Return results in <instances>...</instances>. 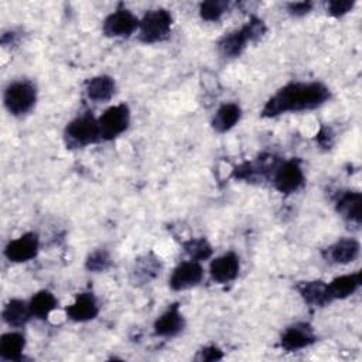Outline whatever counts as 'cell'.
I'll return each mask as SVG.
<instances>
[{"label": "cell", "mask_w": 362, "mask_h": 362, "mask_svg": "<svg viewBox=\"0 0 362 362\" xmlns=\"http://www.w3.org/2000/svg\"><path fill=\"white\" fill-rule=\"evenodd\" d=\"M65 314L71 321H75V322L92 321L99 314L98 300L89 291L79 293V294H76L72 304H69L65 308Z\"/></svg>", "instance_id": "obj_12"}, {"label": "cell", "mask_w": 362, "mask_h": 362, "mask_svg": "<svg viewBox=\"0 0 362 362\" xmlns=\"http://www.w3.org/2000/svg\"><path fill=\"white\" fill-rule=\"evenodd\" d=\"M112 264V259L107 250L105 249H96L93 250L85 260V267L89 272H95V273H100L105 272L110 267Z\"/></svg>", "instance_id": "obj_27"}, {"label": "cell", "mask_w": 362, "mask_h": 362, "mask_svg": "<svg viewBox=\"0 0 362 362\" xmlns=\"http://www.w3.org/2000/svg\"><path fill=\"white\" fill-rule=\"evenodd\" d=\"M64 140L68 148H82L98 143L100 139L98 117L85 112L74 117L64 130Z\"/></svg>", "instance_id": "obj_2"}, {"label": "cell", "mask_w": 362, "mask_h": 362, "mask_svg": "<svg viewBox=\"0 0 362 362\" xmlns=\"http://www.w3.org/2000/svg\"><path fill=\"white\" fill-rule=\"evenodd\" d=\"M361 208L362 195L359 191H344L338 195L335 201V211L345 221L359 225L361 223Z\"/></svg>", "instance_id": "obj_16"}, {"label": "cell", "mask_w": 362, "mask_h": 362, "mask_svg": "<svg viewBox=\"0 0 362 362\" xmlns=\"http://www.w3.org/2000/svg\"><path fill=\"white\" fill-rule=\"evenodd\" d=\"M40 250V238L35 232H25L10 240L4 247V256L13 263H24L34 259Z\"/></svg>", "instance_id": "obj_8"}, {"label": "cell", "mask_w": 362, "mask_h": 362, "mask_svg": "<svg viewBox=\"0 0 362 362\" xmlns=\"http://www.w3.org/2000/svg\"><path fill=\"white\" fill-rule=\"evenodd\" d=\"M173 16L165 8H153L140 18L137 37L143 44H154L167 40L171 34Z\"/></svg>", "instance_id": "obj_3"}, {"label": "cell", "mask_w": 362, "mask_h": 362, "mask_svg": "<svg viewBox=\"0 0 362 362\" xmlns=\"http://www.w3.org/2000/svg\"><path fill=\"white\" fill-rule=\"evenodd\" d=\"M130 109L126 103H117L113 106H109L99 117V132L102 140H113L123 134L130 124Z\"/></svg>", "instance_id": "obj_5"}, {"label": "cell", "mask_w": 362, "mask_h": 362, "mask_svg": "<svg viewBox=\"0 0 362 362\" xmlns=\"http://www.w3.org/2000/svg\"><path fill=\"white\" fill-rule=\"evenodd\" d=\"M25 337L18 331H8L0 338V358L3 361H21Z\"/></svg>", "instance_id": "obj_22"}, {"label": "cell", "mask_w": 362, "mask_h": 362, "mask_svg": "<svg viewBox=\"0 0 362 362\" xmlns=\"http://www.w3.org/2000/svg\"><path fill=\"white\" fill-rule=\"evenodd\" d=\"M28 305L33 318L47 320L58 307V300L49 290H40L30 298Z\"/></svg>", "instance_id": "obj_24"}, {"label": "cell", "mask_w": 362, "mask_h": 362, "mask_svg": "<svg viewBox=\"0 0 362 362\" xmlns=\"http://www.w3.org/2000/svg\"><path fill=\"white\" fill-rule=\"evenodd\" d=\"M37 102V88L27 79L14 81L7 85L3 95L4 107L13 116H24L33 110Z\"/></svg>", "instance_id": "obj_4"}, {"label": "cell", "mask_w": 362, "mask_h": 362, "mask_svg": "<svg viewBox=\"0 0 362 362\" xmlns=\"http://www.w3.org/2000/svg\"><path fill=\"white\" fill-rule=\"evenodd\" d=\"M185 327V318L180 310V305L171 304L156 321H154V334L157 337L171 338L178 335Z\"/></svg>", "instance_id": "obj_15"}, {"label": "cell", "mask_w": 362, "mask_h": 362, "mask_svg": "<svg viewBox=\"0 0 362 362\" xmlns=\"http://www.w3.org/2000/svg\"><path fill=\"white\" fill-rule=\"evenodd\" d=\"M313 6V1H293L287 4V11L294 17H303L311 11Z\"/></svg>", "instance_id": "obj_30"}, {"label": "cell", "mask_w": 362, "mask_h": 362, "mask_svg": "<svg viewBox=\"0 0 362 362\" xmlns=\"http://www.w3.org/2000/svg\"><path fill=\"white\" fill-rule=\"evenodd\" d=\"M242 117V109L238 103H233V102H228V103H223L221 105L214 117H212V127L215 132L218 133H226L229 132L230 129H233L239 120Z\"/></svg>", "instance_id": "obj_19"}, {"label": "cell", "mask_w": 362, "mask_h": 362, "mask_svg": "<svg viewBox=\"0 0 362 362\" xmlns=\"http://www.w3.org/2000/svg\"><path fill=\"white\" fill-rule=\"evenodd\" d=\"M247 42H252V40L246 27L242 25L239 30L226 33L219 38L218 51L225 58H236L245 51Z\"/></svg>", "instance_id": "obj_17"}, {"label": "cell", "mask_w": 362, "mask_h": 362, "mask_svg": "<svg viewBox=\"0 0 362 362\" xmlns=\"http://www.w3.org/2000/svg\"><path fill=\"white\" fill-rule=\"evenodd\" d=\"M361 284H362V273L359 270L334 277L329 283H327V296L329 303L351 297L354 293L358 291Z\"/></svg>", "instance_id": "obj_14"}, {"label": "cell", "mask_w": 362, "mask_h": 362, "mask_svg": "<svg viewBox=\"0 0 362 362\" xmlns=\"http://www.w3.org/2000/svg\"><path fill=\"white\" fill-rule=\"evenodd\" d=\"M317 341L314 329L307 322H296L287 327L280 337V346L287 352H296L313 345Z\"/></svg>", "instance_id": "obj_10"}, {"label": "cell", "mask_w": 362, "mask_h": 362, "mask_svg": "<svg viewBox=\"0 0 362 362\" xmlns=\"http://www.w3.org/2000/svg\"><path fill=\"white\" fill-rule=\"evenodd\" d=\"M140 18H137L130 10L120 7L112 11L102 23V31L109 38H127L137 33Z\"/></svg>", "instance_id": "obj_7"}, {"label": "cell", "mask_w": 362, "mask_h": 362, "mask_svg": "<svg viewBox=\"0 0 362 362\" xmlns=\"http://www.w3.org/2000/svg\"><path fill=\"white\" fill-rule=\"evenodd\" d=\"M204 279V267L197 260L181 262L171 273L168 279V286L174 291H182L192 288L201 283Z\"/></svg>", "instance_id": "obj_9"}, {"label": "cell", "mask_w": 362, "mask_h": 362, "mask_svg": "<svg viewBox=\"0 0 362 362\" xmlns=\"http://www.w3.org/2000/svg\"><path fill=\"white\" fill-rule=\"evenodd\" d=\"M274 188L284 194H294L304 185V173L297 160H287L277 164L272 174Z\"/></svg>", "instance_id": "obj_6"}, {"label": "cell", "mask_w": 362, "mask_h": 362, "mask_svg": "<svg viewBox=\"0 0 362 362\" xmlns=\"http://www.w3.org/2000/svg\"><path fill=\"white\" fill-rule=\"evenodd\" d=\"M354 6V0H331L327 3V13L332 17H342L348 14Z\"/></svg>", "instance_id": "obj_28"}, {"label": "cell", "mask_w": 362, "mask_h": 362, "mask_svg": "<svg viewBox=\"0 0 362 362\" xmlns=\"http://www.w3.org/2000/svg\"><path fill=\"white\" fill-rule=\"evenodd\" d=\"M229 3L221 0H209L199 4V16L205 21H218L228 11Z\"/></svg>", "instance_id": "obj_26"}, {"label": "cell", "mask_w": 362, "mask_h": 362, "mask_svg": "<svg viewBox=\"0 0 362 362\" xmlns=\"http://www.w3.org/2000/svg\"><path fill=\"white\" fill-rule=\"evenodd\" d=\"M184 252L188 255L191 260L202 262L211 257L212 246L205 238H192L182 243Z\"/></svg>", "instance_id": "obj_25"}, {"label": "cell", "mask_w": 362, "mask_h": 362, "mask_svg": "<svg viewBox=\"0 0 362 362\" xmlns=\"http://www.w3.org/2000/svg\"><path fill=\"white\" fill-rule=\"evenodd\" d=\"M116 92V82L109 75H96L89 78L85 83V93L88 99L102 103L109 102Z\"/></svg>", "instance_id": "obj_18"}, {"label": "cell", "mask_w": 362, "mask_h": 362, "mask_svg": "<svg viewBox=\"0 0 362 362\" xmlns=\"http://www.w3.org/2000/svg\"><path fill=\"white\" fill-rule=\"evenodd\" d=\"M239 270L240 262L235 252H226L209 263V276L218 284H225L235 280L239 274Z\"/></svg>", "instance_id": "obj_11"}, {"label": "cell", "mask_w": 362, "mask_h": 362, "mask_svg": "<svg viewBox=\"0 0 362 362\" xmlns=\"http://www.w3.org/2000/svg\"><path fill=\"white\" fill-rule=\"evenodd\" d=\"M329 96L331 92L322 82H290L267 99L262 116L270 119L288 112L313 110L322 106Z\"/></svg>", "instance_id": "obj_1"}, {"label": "cell", "mask_w": 362, "mask_h": 362, "mask_svg": "<svg viewBox=\"0 0 362 362\" xmlns=\"http://www.w3.org/2000/svg\"><path fill=\"white\" fill-rule=\"evenodd\" d=\"M297 291L304 303L311 307H325L329 304L327 296V283L322 280L303 281L297 286Z\"/></svg>", "instance_id": "obj_21"}, {"label": "cell", "mask_w": 362, "mask_h": 362, "mask_svg": "<svg viewBox=\"0 0 362 362\" xmlns=\"http://www.w3.org/2000/svg\"><path fill=\"white\" fill-rule=\"evenodd\" d=\"M1 317H3V321L13 328H20L33 318L28 301L21 298H11L4 305L1 311Z\"/></svg>", "instance_id": "obj_20"}, {"label": "cell", "mask_w": 362, "mask_h": 362, "mask_svg": "<svg viewBox=\"0 0 362 362\" xmlns=\"http://www.w3.org/2000/svg\"><path fill=\"white\" fill-rule=\"evenodd\" d=\"M161 270V263L157 256H154L151 252L143 255L134 262L133 267V281H137V284H144L153 280Z\"/></svg>", "instance_id": "obj_23"}, {"label": "cell", "mask_w": 362, "mask_h": 362, "mask_svg": "<svg viewBox=\"0 0 362 362\" xmlns=\"http://www.w3.org/2000/svg\"><path fill=\"white\" fill-rule=\"evenodd\" d=\"M223 358V352L215 346V345H209V346H204L198 351L195 359L197 361H204V362H212V361H219Z\"/></svg>", "instance_id": "obj_29"}, {"label": "cell", "mask_w": 362, "mask_h": 362, "mask_svg": "<svg viewBox=\"0 0 362 362\" xmlns=\"http://www.w3.org/2000/svg\"><path fill=\"white\" fill-rule=\"evenodd\" d=\"M359 252L361 245L356 239L342 238L324 250V257L334 264H348L359 257Z\"/></svg>", "instance_id": "obj_13"}]
</instances>
